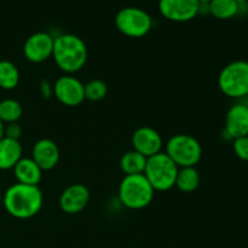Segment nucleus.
I'll list each match as a JSON object with an SVG mask.
<instances>
[{"label": "nucleus", "mask_w": 248, "mask_h": 248, "mask_svg": "<svg viewBox=\"0 0 248 248\" xmlns=\"http://www.w3.org/2000/svg\"><path fill=\"white\" fill-rule=\"evenodd\" d=\"M43 193L38 186L16 183L2 195V206L10 216L17 219H29L40 212Z\"/></svg>", "instance_id": "f257e3e1"}, {"label": "nucleus", "mask_w": 248, "mask_h": 248, "mask_svg": "<svg viewBox=\"0 0 248 248\" xmlns=\"http://www.w3.org/2000/svg\"><path fill=\"white\" fill-rule=\"evenodd\" d=\"M52 57L57 67L65 74L79 72L86 64V44L74 34H61L53 41Z\"/></svg>", "instance_id": "f03ea898"}, {"label": "nucleus", "mask_w": 248, "mask_h": 248, "mask_svg": "<svg viewBox=\"0 0 248 248\" xmlns=\"http://www.w3.org/2000/svg\"><path fill=\"white\" fill-rule=\"evenodd\" d=\"M155 190L144 174L125 176L119 186V199L130 210H142L149 206L154 199Z\"/></svg>", "instance_id": "7ed1b4c3"}, {"label": "nucleus", "mask_w": 248, "mask_h": 248, "mask_svg": "<svg viewBox=\"0 0 248 248\" xmlns=\"http://www.w3.org/2000/svg\"><path fill=\"white\" fill-rule=\"evenodd\" d=\"M179 167L167 156L166 153L150 156L147 159V165L143 174L155 191H167L176 184Z\"/></svg>", "instance_id": "20e7f679"}, {"label": "nucleus", "mask_w": 248, "mask_h": 248, "mask_svg": "<svg viewBox=\"0 0 248 248\" xmlns=\"http://www.w3.org/2000/svg\"><path fill=\"white\" fill-rule=\"evenodd\" d=\"M167 156L179 167H195L202 156L199 140L190 135H174L166 143Z\"/></svg>", "instance_id": "39448f33"}, {"label": "nucleus", "mask_w": 248, "mask_h": 248, "mask_svg": "<svg viewBox=\"0 0 248 248\" xmlns=\"http://www.w3.org/2000/svg\"><path fill=\"white\" fill-rule=\"evenodd\" d=\"M218 86L230 98H242L248 94V62L234 61L225 65L218 77Z\"/></svg>", "instance_id": "423d86ee"}, {"label": "nucleus", "mask_w": 248, "mask_h": 248, "mask_svg": "<svg viewBox=\"0 0 248 248\" xmlns=\"http://www.w3.org/2000/svg\"><path fill=\"white\" fill-rule=\"evenodd\" d=\"M115 24L118 31L128 38H143L150 31L152 17L140 7H124L116 14Z\"/></svg>", "instance_id": "0eeeda50"}, {"label": "nucleus", "mask_w": 248, "mask_h": 248, "mask_svg": "<svg viewBox=\"0 0 248 248\" xmlns=\"http://www.w3.org/2000/svg\"><path fill=\"white\" fill-rule=\"evenodd\" d=\"M159 11L172 22H188L200 14L198 0H159Z\"/></svg>", "instance_id": "6e6552de"}, {"label": "nucleus", "mask_w": 248, "mask_h": 248, "mask_svg": "<svg viewBox=\"0 0 248 248\" xmlns=\"http://www.w3.org/2000/svg\"><path fill=\"white\" fill-rule=\"evenodd\" d=\"M53 94L63 106L78 107L85 101L84 84L75 77L67 74L55 82Z\"/></svg>", "instance_id": "1a4fd4ad"}, {"label": "nucleus", "mask_w": 248, "mask_h": 248, "mask_svg": "<svg viewBox=\"0 0 248 248\" xmlns=\"http://www.w3.org/2000/svg\"><path fill=\"white\" fill-rule=\"evenodd\" d=\"M55 38L45 31H38L29 36L23 45V55L29 62L43 63L52 57Z\"/></svg>", "instance_id": "9d476101"}, {"label": "nucleus", "mask_w": 248, "mask_h": 248, "mask_svg": "<svg viewBox=\"0 0 248 248\" xmlns=\"http://www.w3.org/2000/svg\"><path fill=\"white\" fill-rule=\"evenodd\" d=\"M162 137L156 130L149 126H143L137 128L132 136L133 150L148 157L161 153L162 149Z\"/></svg>", "instance_id": "9b49d317"}, {"label": "nucleus", "mask_w": 248, "mask_h": 248, "mask_svg": "<svg viewBox=\"0 0 248 248\" xmlns=\"http://www.w3.org/2000/svg\"><path fill=\"white\" fill-rule=\"evenodd\" d=\"M90 201V191L84 184H73L65 188L60 196V207L67 215L80 213Z\"/></svg>", "instance_id": "f8f14e48"}, {"label": "nucleus", "mask_w": 248, "mask_h": 248, "mask_svg": "<svg viewBox=\"0 0 248 248\" xmlns=\"http://www.w3.org/2000/svg\"><path fill=\"white\" fill-rule=\"evenodd\" d=\"M31 159L43 171H50L55 169L60 161V149L53 140L43 138L34 144Z\"/></svg>", "instance_id": "ddd939ff"}, {"label": "nucleus", "mask_w": 248, "mask_h": 248, "mask_svg": "<svg viewBox=\"0 0 248 248\" xmlns=\"http://www.w3.org/2000/svg\"><path fill=\"white\" fill-rule=\"evenodd\" d=\"M225 132L230 138L248 136V107L245 104H235L228 110L225 116Z\"/></svg>", "instance_id": "4468645a"}, {"label": "nucleus", "mask_w": 248, "mask_h": 248, "mask_svg": "<svg viewBox=\"0 0 248 248\" xmlns=\"http://www.w3.org/2000/svg\"><path fill=\"white\" fill-rule=\"evenodd\" d=\"M14 173L18 183L38 186L43 177V170L31 157H22L14 167Z\"/></svg>", "instance_id": "2eb2a0df"}, {"label": "nucleus", "mask_w": 248, "mask_h": 248, "mask_svg": "<svg viewBox=\"0 0 248 248\" xmlns=\"http://www.w3.org/2000/svg\"><path fill=\"white\" fill-rule=\"evenodd\" d=\"M22 159V145L19 140L2 137L0 140V170L6 171L16 166Z\"/></svg>", "instance_id": "dca6fc26"}, {"label": "nucleus", "mask_w": 248, "mask_h": 248, "mask_svg": "<svg viewBox=\"0 0 248 248\" xmlns=\"http://www.w3.org/2000/svg\"><path fill=\"white\" fill-rule=\"evenodd\" d=\"M145 165H147V157L136 150L125 153L120 159V169L125 173V176L143 174Z\"/></svg>", "instance_id": "f3484780"}, {"label": "nucleus", "mask_w": 248, "mask_h": 248, "mask_svg": "<svg viewBox=\"0 0 248 248\" xmlns=\"http://www.w3.org/2000/svg\"><path fill=\"white\" fill-rule=\"evenodd\" d=\"M200 186V173L195 167H182L178 170L174 186L182 193H193Z\"/></svg>", "instance_id": "a211bd4d"}, {"label": "nucleus", "mask_w": 248, "mask_h": 248, "mask_svg": "<svg viewBox=\"0 0 248 248\" xmlns=\"http://www.w3.org/2000/svg\"><path fill=\"white\" fill-rule=\"evenodd\" d=\"M240 5L236 0H212L207 4L208 11L218 19H230L240 11Z\"/></svg>", "instance_id": "6ab92c4d"}, {"label": "nucleus", "mask_w": 248, "mask_h": 248, "mask_svg": "<svg viewBox=\"0 0 248 248\" xmlns=\"http://www.w3.org/2000/svg\"><path fill=\"white\" fill-rule=\"evenodd\" d=\"M19 82L18 68L10 61H0V89L14 90Z\"/></svg>", "instance_id": "aec40b11"}, {"label": "nucleus", "mask_w": 248, "mask_h": 248, "mask_svg": "<svg viewBox=\"0 0 248 248\" xmlns=\"http://www.w3.org/2000/svg\"><path fill=\"white\" fill-rule=\"evenodd\" d=\"M23 109L16 99L7 98L0 102V120L4 124L17 123L21 119Z\"/></svg>", "instance_id": "412c9836"}, {"label": "nucleus", "mask_w": 248, "mask_h": 248, "mask_svg": "<svg viewBox=\"0 0 248 248\" xmlns=\"http://www.w3.org/2000/svg\"><path fill=\"white\" fill-rule=\"evenodd\" d=\"M85 90V99H89L91 102L102 101L108 93V86L104 81L98 79H93L91 81L84 85Z\"/></svg>", "instance_id": "4be33fe9"}, {"label": "nucleus", "mask_w": 248, "mask_h": 248, "mask_svg": "<svg viewBox=\"0 0 248 248\" xmlns=\"http://www.w3.org/2000/svg\"><path fill=\"white\" fill-rule=\"evenodd\" d=\"M234 152L239 159L248 161V136L234 140Z\"/></svg>", "instance_id": "5701e85b"}, {"label": "nucleus", "mask_w": 248, "mask_h": 248, "mask_svg": "<svg viewBox=\"0 0 248 248\" xmlns=\"http://www.w3.org/2000/svg\"><path fill=\"white\" fill-rule=\"evenodd\" d=\"M21 135H22V128L17 123H11L5 125L4 137L18 140V138L21 137Z\"/></svg>", "instance_id": "b1692460"}, {"label": "nucleus", "mask_w": 248, "mask_h": 248, "mask_svg": "<svg viewBox=\"0 0 248 248\" xmlns=\"http://www.w3.org/2000/svg\"><path fill=\"white\" fill-rule=\"evenodd\" d=\"M41 90H43L44 97H47V98L53 93V86L51 87L50 84H48V81H45V80L41 82Z\"/></svg>", "instance_id": "393cba45"}, {"label": "nucleus", "mask_w": 248, "mask_h": 248, "mask_svg": "<svg viewBox=\"0 0 248 248\" xmlns=\"http://www.w3.org/2000/svg\"><path fill=\"white\" fill-rule=\"evenodd\" d=\"M4 130H5V124L0 120V140L4 137Z\"/></svg>", "instance_id": "a878e982"}, {"label": "nucleus", "mask_w": 248, "mask_h": 248, "mask_svg": "<svg viewBox=\"0 0 248 248\" xmlns=\"http://www.w3.org/2000/svg\"><path fill=\"white\" fill-rule=\"evenodd\" d=\"M198 1L200 2V4H210L212 0H198Z\"/></svg>", "instance_id": "bb28decb"}, {"label": "nucleus", "mask_w": 248, "mask_h": 248, "mask_svg": "<svg viewBox=\"0 0 248 248\" xmlns=\"http://www.w3.org/2000/svg\"><path fill=\"white\" fill-rule=\"evenodd\" d=\"M236 1L239 2V4H245V2L248 1V0H236Z\"/></svg>", "instance_id": "cd10ccee"}, {"label": "nucleus", "mask_w": 248, "mask_h": 248, "mask_svg": "<svg viewBox=\"0 0 248 248\" xmlns=\"http://www.w3.org/2000/svg\"><path fill=\"white\" fill-rule=\"evenodd\" d=\"M2 205V195H1V193H0V206Z\"/></svg>", "instance_id": "c85d7f7f"}]
</instances>
